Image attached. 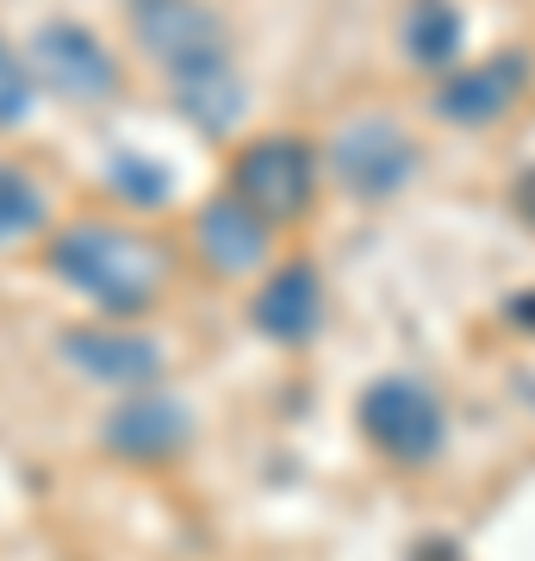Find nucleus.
I'll return each mask as SVG.
<instances>
[{
  "label": "nucleus",
  "mask_w": 535,
  "mask_h": 561,
  "mask_svg": "<svg viewBox=\"0 0 535 561\" xmlns=\"http://www.w3.org/2000/svg\"><path fill=\"white\" fill-rule=\"evenodd\" d=\"M50 268L106 319H138L168 287V250L113 219H75L50 238Z\"/></svg>",
  "instance_id": "1"
},
{
  "label": "nucleus",
  "mask_w": 535,
  "mask_h": 561,
  "mask_svg": "<svg viewBox=\"0 0 535 561\" xmlns=\"http://www.w3.org/2000/svg\"><path fill=\"white\" fill-rule=\"evenodd\" d=\"M143 57H156L175 88L231 76V25L206 0H125Z\"/></svg>",
  "instance_id": "2"
},
{
  "label": "nucleus",
  "mask_w": 535,
  "mask_h": 561,
  "mask_svg": "<svg viewBox=\"0 0 535 561\" xmlns=\"http://www.w3.org/2000/svg\"><path fill=\"white\" fill-rule=\"evenodd\" d=\"M231 201H243L261 225H293L317 201V157L305 138H256L231 162Z\"/></svg>",
  "instance_id": "3"
},
{
  "label": "nucleus",
  "mask_w": 535,
  "mask_h": 561,
  "mask_svg": "<svg viewBox=\"0 0 535 561\" xmlns=\"http://www.w3.org/2000/svg\"><path fill=\"white\" fill-rule=\"evenodd\" d=\"M361 431L380 456H393L398 468H423V461L442 456V405L423 381H405V375H386V381L368 387L361 400Z\"/></svg>",
  "instance_id": "4"
},
{
  "label": "nucleus",
  "mask_w": 535,
  "mask_h": 561,
  "mask_svg": "<svg viewBox=\"0 0 535 561\" xmlns=\"http://www.w3.org/2000/svg\"><path fill=\"white\" fill-rule=\"evenodd\" d=\"M411 169H417V144L398 119L368 113V119H349L330 138V175L356 201H393L398 187L411 181Z\"/></svg>",
  "instance_id": "5"
},
{
  "label": "nucleus",
  "mask_w": 535,
  "mask_h": 561,
  "mask_svg": "<svg viewBox=\"0 0 535 561\" xmlns=\"http://www.w3.org/2000/svg\"><path fill=\"white\" fill-rule=\"evenodd\" d=\"M32 81H44L50 94H62V101L75 106H94V101H113V88H119V62H113V50L88 32V25L75 20H50L32 38Z\"/></svg>",
  "instance_id": "6"
},
{
  "label": "nucleus",
  "mask_w": 535,
  "mask_h": 561,
  "mask_svg": "<svg viewBox=\"0 0 535 561\" xmlns=\"http://www.w3.org/2000/svg\"><path fill=\"white\" fill-rule=\"evenodd\" d=\"M530 81H535L530 50L511 44V50H492L479 69H461V76L437 94V113L455 119V125H498L523 94H530Z\"/></svg>",
  "instance_id": "7"
},
{
  "label": "nucleus",
  "mask_w": 535,
  "mask_h": 561,
  "mask_svg": "<svg viewBox=\"0 0 535 561\" xmlns=\"http://www.w3.org/2000/svg\"><path fill=\"white\" fill-rule=\"evenodd\" d=\"M62 356L75 362L88 381L113 387V393H150L162 375V350L150 337H138V331H106V324H94V331H69L62 337Z\"/></svg>",
  "instance_id": "8"
},
{
  "label": "nucleus",
  "mask_w": 535,
  "mask_h": 561,
  "mask_svg": "<svg viewBox=\"0 0 535 561\" xmlns=\"http://www.w3.org/2000/svg\"><path fill=\"white\" fill-rule=\"evenodd\" d=\"M268 231H275V225H261L243 201L219 194V201L199 213V225H194V250H199V262H206L219 280H243V275H256L261 262H268V250H275Z\"/></svg>",
  "instance_id": "9"
},
{
  "label": "nucleus",
  "mask_w": 535,
  "mask_h": 561,
  "mask_svg": "<svg viewBox=\"0 0 535 561\" xmlns=\"http://www.w3.org/2000/svg\"><path fill=\"white\" fill-rule=\"evenodd\" d=\"M261 337L275 343H305L324 324V280H317L312 262H280L275 275L261 280L256 306H249Z\"/></svg>",
  "instance_id": "10"
},
{
  "label": "nucleus",
  "mask_w": 535,
  "mask_h": 561,
  "mask_svg": "<svg viewBox=\"0 0 535 561\" xmlns=\"http://www.w3.org/2000/svg\"><path fill=\"white\" fill-rule=\"evenodd\" d=\"M187 443V412L168 393H125L106 419V449L125 461H162Z\"/></svg>",
  "instance_id": "11"
},
{
  "label": "nucleus",
  "mask_w": 535,
  "mask_h": 561,
  "mask_svg": "<svg viewBox=\"0 0 535 561\" xmlns=\"http://www.w3.org/2000/svg\"><path fill=\"white\" fill-rule=\"evenodd\" d=\"M461 38H467V25H461L455 0H411L405 7V57L411 62L437 69L461 50Z\"/></svg>",
  "instance_id": "12"
},
{
  "label": "nucleus",
  "mask_w": 535,
  "mask_h": 561,
  "mask_svg": "<svg viewBox=\"0 0 535 561\" xmlns=\"http://www.w3.org/2000/svg\"><path fill=\"white\" fill-rule=\"evenodd\" d=\"M38 225H44V187L25 169L0 162V250L25 243Z\"/></svg>",
  "instance_id": "13"
},
{
  "label": "nucleus",
  "mask_w": 535,
  "mask_h": 561,
  "mask_svg": "<svg viewBox=\"0 0 535 561\" xmlns=\"http://www.w3.org/2000/svg\"><path fill=\"white\" fill-rule=\"evenodd\" d=\"M32 88H38V81H32L25 57L0 38V125H13V119H25V113H32Z\"/></svg>",
  "instance_id": "14"
},
{
  "label": "nucleus",
  "mask_w": 535,
  "mask_h": 561,
  "mask_svg": "<svg viewBox=\"0 0 535 561\" xmlns=\"http://www.w3.org/2000/svg\"><path fill=\"white\" fill-rule=\"evenodd\" d=\"M516 206H523V213H530V219H535V175L523 181V194H516Z\"/></svg>",
  "instance_id": "15"
}]
</instances>
